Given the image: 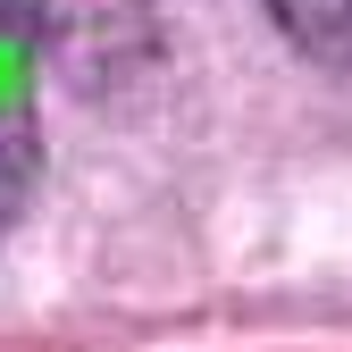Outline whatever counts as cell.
<instances>
[{
    "label": "cell",
    "mask_w": 352,
    "mask_h": 352,
    "mask_svg": "<svg viewBox=\"0 0 352 352\" xmlns=\"http://www.w3.org/2000/svg\"><path fill=\"white\" fill-rule=\"evenodd\" d=\"M294 51H311L327 67H352V0H269Z\"/></svg>",
    "instance_id": "cell-2"
},
{
    "label": "cell",
    "mask_w": 352,
    "mask_h": 352,
    "mask_svg": "<svg viewBox=\"0 0 352 352\" xmlns=\"http://www.w3.org/2000/svg\"><path fill=\"white\" fill-rule=\"evenodd\" d=\"M34 118H42V34L17 0H0V201L34 176Z\"/></svg>",
    "instance_id": "cell-1"
}]
</instances>
